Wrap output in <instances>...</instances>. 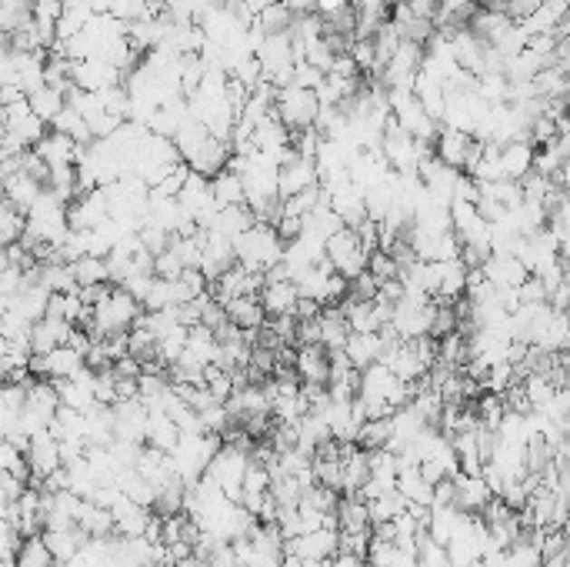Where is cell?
<instances>
[{
	"mask_svg": "<svg viewBox=\"0 0 570 567\" xmlns=\"http://www.w3.org/2000/svg\"><path fill=\"white\" fill-rule=\"evenodd\" d=\"M404 507H407V501L397 494V491H384L381 497L367 501V514H371V524H384V521H394Z\"/></svg>",
	"mask_w": 570,
	"mask_h": 567,
	"instance_id": "cell-32",
	"label": "cell"
},
{
	"mask_svg": "<svg viewBox=\"0 0 570 567\" xmlns=\"http://www.w3.org/2000/svg\"><path fill=\"white\" fill-rule=\"evenodd\" d=\"M363 270H367L377 284H381V280H397V264L391 254H384V250H371V254H367V268Z\"/></svg>",
	"mask_w": 570,
	"mask_h": 567,
	"instance_id": "cell-36",
	"label": "cell"
},
{
	"mask_svg": "<svg viewBox=\"0 0 570 567\" xmlns=\"http://www.w3.org/2000/svg\"><path fill=\"white\" fill-rule=\"evenodd\" d=\"M324 258L331 260L333 274H341L343 280H353L367 268V250L361 248V240L351 227H343L333 238L324 240Z\"/></svg>",
	"mask_w": 570,
	"mask_h": 567,
	"instance_id": "cell-3",
	"label": "cell"
},
{
	"mask_svg": "<svg viewBox=\"0 0 570 567\" xmlns=\"http://www.w3.org/2000/svg\"><path fill=\"white\" fill-rule=\"evenodd\" d=\"M520 391H524V397L530 401L534 411H544L557 387H554L544 374H524V377H520Z\"/></svg>",
	"mask_w": 570,
	"mask_h": 567,
	"instance_id": "cell-31",
	"label": "cell"
},
{
	"mask_svg": "<svg viewBox=\"0 0 570 567\" xmlns=\"http://www.w3.org/2000/svg\"><path fill=\"white\" fill-rule=\"evenodd\" d=\"M204 387H208V394L217 404H224L230 394H234V381H230V374L220 371L217 364H208V367H204Z\"/></svg>",
	"mask_w": 570,
	"mask_h": 567,
	"instance_id": "cell-34",
	"label": "cell"
},
{
	"mask_svg": "<svg viewBox=\"0 0 570 567\" xmlns=\"http://www.w3.org/2000/svg\"><path fill=\"white\" fill-rule=\"evenodd\" d=\"M454 484H457L454 507H457V511H467V514H478L480 507H484L490 497H494V494H490V487L484 484V477H480V474H457Z\"/></svg>",
	"mask_w": 570,
	"mask_h": 567,
	"instance_id": "cell-16",
	"label": "cell"
},
{
	"mask_svg": "<svg viewBox=\"0 0 570 567\" xmlns=\"http://www.w3.org/2000/svg\"><path fill=\"white\" fill-rule=\"evenodd\" d=\"M324 81V73L317 67H311L307 61H294V87L304 91H317V83Z\"/></svg>",
	"mask_w": 570,
	"mask_h": 567,
	"instance_id": "cell-41",
	"label": "cell"
},
{
	"mask_svg": "<svg viewBox=\"0 0 570 567\" xmlns=\"http://www.w3.org/2000/svg\"><path fill=\"white\" fill-rule=\"evenodd\" d=\"M224 314H227L230 324L240 327V330H257V327H264V320H267V314H264V308H260L257 298L227 300V304H224Z\"/></svg>",
	"mask_w": 570,
	"mask_h": 567,
	"instance_id": "cell-22",
	"label": "cell"
},
{
	"mask_svg": "<svg viewBox=\"0 0 570 567\" xmlns=\"http://www.w3.org/2000/svg\"><path fill=\"white\" fill-rule=\"evenodd\" d=\"M37 284L47 288L51 294H71V290H77L67 264H37Z\"/></svg>",
	"mask_w": 570,
	"mask_h": 567,
	"instance_id": "cell-30",
	"label": "cell"
},
{
	"mask_svg": "<svg viewBox=\"0 0 570 567\" xmlns=\"http://www.w3.org/2000/svg\"><path fill=\"white\" fill-rule=\"evenodd\" d=\"M210 181V197L217 207H240L247 204V191H244V177L230 174V171H220V174L208 177Z\"/></svg>",
	"mask_w": 570,
	"mask_h": 567,
	"instance_id": "cell-21",
	"label": "cell"
},
{
	"mask_svg": "<svg viewBox=\"0 0 570 567\" xmlns=\"http://www.w3.org/2000/svg\"><path fill=\"white\" fill-rule=\"evenodd\" d=\"M184 274V264L177 260L174 250H160V254H154V278L160 280H177Z\"/></svg>",
	"mask_w": 570,
	"mask_h": 567,
	"instance_id": "cell-40",
	"label": "cell"
},
{
	"mask_svg": "<svg viewBox=\"0 0 570 567\" xmlns=\"http://www.w3.org/2000/svg\"><path fill=\"white\" fill-rule=\"evenodd\" d=\"M24 457H27V467H31V477H47L53 474L61 464V447H57V437H53L51 431H37L27 441V451H24Z\"/></svg>",
	"mask_w": 570,
	"mask_h": 567,
	"instance_id": "cell-5",
	"label": "cell"
},
{
	"mask_svg": "<svg viewBox=\"0 0 570 567\" xmlns=\"http://www.w3.org/2000/svg\"><path fill=\"white\" fill-rule=\"evenodd\" d=\"M274 230H277L280 244H287V240L301 238L304 224H301V217H287V214H280V220H277V224H274Z\"/></svg>",
	"mask_w": 570,
	"mask_h": 567,
	"instance_id": "cell-45",
	"label": "cell"
},
{
	"mask_svg": "<svg viewBox=\"0 0 570 567\" xmlns=\"http://www.w3.org/2000/svg\"><path fill=\"white\" fill-rule=\"evenodd\" d=\"M71 268V278L77 288H91V284H107V264L104 258H91V254H83V258L71 260L67 264Z\"/></svg>",
	"mask_w": 570,
	"mask_h": 567,
	"instance_id": "cell-28",
	"label": "cell"
},
{
	"mask_svg": "<svg viewBox=\"0 0 570 567\" xmlns=\"http://www.w3.org/2000/svg\"><path fill=\"white\" fill-rule=\"evenodd\" d=\"M254 224V214L247 210V204H240V207H217L214 210V217H210V224L204 227V230H214V234H220V238H240L247 227Z\"/></svg>",
	"mask_w": 570,
	"mask_h": 567,
	"instance_id": "cell-17",
	"label": "cell"
},
{
	"mask_svg": "<svg viewBox=\"0 0 570 567\" xmlns=\"http://www.w3.org/2000/svg\"><path fill=\"white\" fill-rule=\"evenodd\" d=\"M333 517H337V531H371V514H367V504L357 501L353 494L337 497Z\"/></svg>",
	"mask_w": 570,
	"mask_h": 567,
	"instance_id": "cell-23",
	"label": "cell"
},
{
	"mask_svg": "<svg viewBox=\"0 0 570 567\" xmlns=\"http://www.w3.org/2000/svg\"><path fill=\"white\" fill-rule=\"evenodd\" d=\"M27 103H31V113L37 117V121L51 124L53 117L63 111V93L53 91V87H47V83H41L37 91L27 93Z\"/></svg>",
	"mask_w": 570,
	"mask_h": 567,
	"instance_id": "cell-27",
	"label": "cell"
},
{
	"mask_svg": "<svg viewBox=\"0 0 570 567\" xmlns=\"http://www.w3.org/2000/svg\"><path fill=\"white\" fill-rule=\"evenodd\" d=\"M467 147H470V134H467V131H457V127L440 124V131H437V137H434V157L437 161H444L447 167L460 171Z\"/></svg>",
	"mask_w": 570,
	"mask_h": 567,
	"instance_id": "cell-14",
	"label": "cell"
},
{
	"mask_svg": "<svg viewBox=\"0 0 570 567\" xmlns=\"http://www.w3.org/2000/svg\"><path fill=\"white\" fill-rule=\"evenodd\" d=\"M480 274H484V280H488L494 290L520 288V284L530 278L527 268H524V264H520L514 254H490V258L480 264Z\"/></svg>",
	"mask_w": 570,
	"mask_h": 567,
	"instance_id": "cell-6",
	"label": "cell"
},
{
	"mask_svg": "<svg viewBox=\"0 0 570 567\" xmlns=\"http://www.w3.org/2000/svg\"><path fill=\"white\" fill-rule=\"evenodd\" d=\"M43 194V184L41 181H34V177H27V174H11L7 181H4V187H0V197L7 200L11 207H17L21 214H27L34 204H37V197Z\"/></svg>",
	"mask_w": 570,
	"mask_h": 567,
	"instance_id": "cell-13",
	"label": "cell"
},
{
	"mask_svg": "<svg viewBox=\"0 0 570 567\" xmlns=\"http://www.w3.org/2000/svg\"><path fill=\"white\" fill-rule=\"evenodd\" d=\"M277 567H304V561L297 554H280V564Z\"/></svg>",
	"mask_w": 570,
	"mask_h": 567,
	"instance_id": "cell-50",
	"label": "cell"
},
{
	"mask_svg": "<svg viewBox=\"0 0 570 567\" xmlns=\"http://www.w3.org/2000/svg\"><path fill=\"white\" fill-rule=\"evenodd\" d=\"M177 437H180V431H177L174 421H170L164 411L147 414V444H150V447L170 454L177 447Z\"/></svg>",
	"mask_w": 570,
	"mask_h": 567,
	"instance_id": "cell-25",
	"label": "cell"
},
{
	"mask_svg": "<svg viewBox=\"0 0 570 567\" xmlns=\"http://www.w3.org/2000/svg\"><path fill=\"white\" fill-rule=\"evenodd\" d=\"M230 248H234V260L240 268L257 270V274H267L284 258V244H280L277 230L270 224H260V220H254L240 238L230 240Z\"/></svg>",
	"mask_w": 570,
	"mask_h": 567,
	"instance_id": "cell-1",
	"label": "cell"
},
{
	"mask_svg": "<svg viewBox=\"0 0 570 567\" xmlns=\"http://www.w3.org/2000/svg\"><path fill=\"white\" fill-rule=\"evenodd\" d=\"M174 567H210V561H204V557H198V554H190V557H184V561H177Z\"/></svg>",
	"mask_w": 570,
	"mask_h": 567,
	"instance_id": "cell-49",
	"label": "cell"
},
{
	"mask_svg": "<svg viewBox=\"0 0 570 567\" xmlns=\"http://www.w3.org/2000/svg\"><path fill=\"white\" fill-rule=\"evenodd\" d=\"M507 561L510 567H540L544 564V557H540V551L530 541H517V544L507 547Z\"/></svg>",
	"mask_w": 570,
	"mask_h": 567,
	"instance_id": "cell-39",
	"label": "cell"
},
{
	"mask_svg": "<svg viewBox=\"0 0 570 567\" xmlns=\"http://www.w3.org/2000/svg\"><path fill=\"white\" fill-rule=\"evenodd\" d=\"M7 347H11V344H7V337H4V334H0V357H4V354H7Z\"/></svg>",
	"mask_w": 570,
	"mask_h": 567,
	"instance_id": "cell-52",
	"label": "cell"
},
{
	"mask_svg": "<svg viewBox=\"0 0 570 567\" xmlns=\"http://www.w3.org/2000/svg\"><path fill=\"white\" fill-rule=\"evenodd\" d=\"M454 501H457L454 477H444V481H437V484H434V501H430V507H454Z\"/></svg>",
	"mask_w": 570,
	"mask_h": 567,
	"instance_id": "cell-43",
	"label": "cell"
},
{
	"mask_svg": "<svg viewBox=\"0 0 570 567\" xmlns=\"http://www.w3.org/2000/svg\"><path fill=\"white\" fill-rule=\"evenodd\" d=\"M14 567H53V557L41 534L21 537V544L14 551Z\"/></svg>",
	"mask_w": 570,
	"mask_h": 567,
	"instance_id": "cell-26",
	"label": "cell"
},
{
	"mask_svg": "<svg viewBox=\"0 0 570 567\" xmlns=\"http://www.w3.org/2000/svg\"><path fill=\"white\" fill-rule=\"evenodd\" d=\"M264 324H267V320H264ZM267 327L274 330V334H277V337L284 340V344H291L294 334H297V320H294L291 314H277V318L270 320Z\"/></svg>",
	"mask_w": 570,
	"mask_h": 567,
	"instance_id": "cell-44",
	"label": "cell"
},
{
	"mask_svg": "<svg viewBox=\"0 0 570 567\" xmlns=\"http://www.w3.org/2000/svg\"><path fill=\"white\" fill-rule=\"evenodd\" d=\"M343 7H347V0H314V14H317L321 21L333 17V14L343 11Z\"/></svg>",
	"mask_w": 570,
	"mask_h": 567,
	"instance_id": "cell-47",
	"label": "cell"
},
{
	"mask_svg": "<svg viewBox=\"0 0 570 567\" xmlns=\"http://www.w3.org/2000/svg\"><path fill=\"white\" fill-rule=\"evenodd\" d=\"M317 111L321 103L314 97V91H304V87H280L277 101H274V117L287 131H304V127H314L317 121Z\"/></svg>",
	"mask_w": 570,
	"mask_h": 567,
	"instance_id": "cell-2",
	"label": "cell"
},
{
	"mask_svg": "<svg viewBox=\"0 0 570 567\" xmlns=\"http://www.w3.org/2000/svg\"><path fill=\"white\" fill-rule=\"evenodd\" d=\"M488 47H494V51L504 54V57H514V54H520L524 47H527V34L520 31L517 24H510L507 31L500 34V37H498L494 44H488Z\"/></svg>",
	"mask_w": 570,
	"mask_h": 567,
	"instance_id": "cell-38",
	"label": "cell"
},
{
	"mask_svg": "<svg viewBox=\"0 0 570 567\" xmlns=\"http://www.w3.org/2000/svg\"><path fill=\"white\" fill-rule=\"evenodd\" d=\"M294 371L304 384H317V387H327L331 381V367H327V351L321 344H301L297 347V357H294Z\"/></svg>",
	"mask_w": 570,
	"mask_h": 567,
	"instance_id": "cell-7",
	"label": "cell"
},
{
	"mask_svg": "<svg viewBox=\"0 0 570 567\" xmlns=\"http://www.w3.org/2000/svg\"><path fill=\"white\" fill-rule=\"evenodd\" d=\"M254 24H257L267 37L270 34H287L291 31V24H294V14L287 11V4H284V0H270L267 7L254 17Z\"/></svg>",
	"mask_w": 570,
	"mask_h": 567,
	"instance_id": "cell-29",
	"label": "cell"
},
{
	"mask_svg": "<svg viewBox=\"0 0 570 567\" xmlns=\"http://www.w3.org/2000/svg\"><path fill=\"white\" fill-rule=\"evenodd\" d=\"M331 567H363V557L357 554H333Z\"/></svg>",
	"mask_w": 570,
	"mask_h": 567,
	"instance_id": "cell-48",
	"label": "cell"
},
{
	"mask_svg": "<svg viewBox=\"0 0 570 567\" xmlns=\"http://www.w3.org/2000/svg\"><path fill=\"white\" fill-rule=\"evenodd\" d=\"M434 310H437L434 300H427V304H407V300H397L394 310H391V330H394L401 340L427 337V334H430Z\"/></svg>",
	"mask_w": 570,
	"mask_h": 567,
	"instance_id": "cell-4",
	"label": "cell"
},
{
	"mask_svg": "<svg viewBox=\"0 0 570 567\" xmlns=\"http://www.w3.org/2000/svg\"><path fill=\"white\" fill-rule=\"evenodd\" d=\"M517 300L520 304H547V290H544V284L537 278H527L517 288Z\"/></svg>",
	"mask_w": 570,
	"mask_h": 567,
	"instance_id": "cell-42",
	"label": "cell"
},
{
	"mask_svg": "<svg viewBox=\"0 0 570 567\" xmlns=\"http://www.w3.org/2000/svg\"><path fill=\"white\" fill-rule=\"evenodd\" d=\"M77 527H81L87 537H107V534H114V517H111L107 507L93 504V501H83L81 514H77Z\"/></svg>",
	"mask_w": 570,
	"mask_h": 567,
	"instance_id": "cell-24",
	"label": "cell"
},
{
	"mask_svg": "<svg viewBox=\"0 0 570 567\" xmlns=\"http://www.w3.org/2000/svg\"><path fill=\"white\" fill-rule=\"evenodd\" d=\"M317 330H321V347L324 351H341L351 327H347V320L343 314L333 304H324L321 314H317Z\"/></svg>",
	"mask_w": 570,
	"mask_h": 567,
	"instance_id": "cell-19",
	"label": "cell"
},
{
	"mask_svg": "<svg viewBox=\"0 0 570 567\" xmlns=\"http://www.w3.org/2000/svg\"><path fill=\"white\" fill-rule=\"evenodd\" d=\"M21 234H24V214L0 197V248L21 240Z\"/></svg>",
	"mask_w": 570,
	"mask_h": 567,
	"instance_id": "cell-33",
	"label": "cell"
},
{
	"mask_svg": "<svg viewBox=\"0 0 570 567\" xmlns=\"http://www.w3.org/2000/svg\"><path fill=\"white\" fill-rule=\"evenodd\" d=\"M341 351L347 354L353 371H363L384 357V340H381V334H347Z\"/></svg>",
	"mask_w": 570,
	"mask_h": 567,
	"instance_id": "cell-9",
	"label": "cell"
},
{
	"mask_svg": "<svg viewBox=\"0 0 570 567\" xmlns=\"http://www.w3.org/2000/svg\"><path fill=\"white\" fill-rule=\"evenodd\" d=\"M41 364L47 381H63V377H71V374H77L83 367V354L73 351L71 344H61L53 351L41 354Z\"/></svg>",
	"mask_w": 570,
	"mask_h": 567,
	"instance_id": "cell-18",
	"label": "cell"
},
{
	"mask_svg": "<svg viewBox=\"0 0 570 567\" xmlns=\"http://www.w3.org/2000/svg\"><path fill=\"white\" fill-rule=\"evenodd\" d=\"M534 151L527 141H514V144H504L498 151V164H500V181H520V177L530 174L534 167Z\"/></svg>",
	"mask_w": 570,
	"mask_h": 567,
	"instance_id": "cell-11",
	"label": "cell"
},
{
	"mask_svg": "<svg viewBox=\"0 0 570 567\" xmlns=\"http://www.w3.org/2000/svg\"><path fill=\"white\" fill-rule=\"evenodd\" d=\"M140 308H144V310L174 308V290H170V280H160V278L150 280V288H147L144 300H140Z\"/></svg>",
	"mask_w": 570,
	"mask_h": 567,
	"instance_id": "cell-35",
	"label": "cell"
},
{
	"mask_svg": "<svg viewBox=\"0 0 570 567\" xmlns=\"http://www.w3.org/2000/svg\"><path fill=\"white\" fill-rule=\"evenodd\" d=\"M371 531H337V554H357L367 557Z\"/></svg>",
	"mask_w": 570,
	"mask_h": 567,
	"instance_id": "cell-37",
	"label": "cell"
},
{
	"mask_svg": "<svg viewBox=\"0 0 570 567\" xmlns=\"http://www.w3.org/2000/svg\"><path fill=\"white\" fill-rule=\"evenodd\" d=\"M73 324H67V320H57V318H41L37 324H31V354H47L53 351V347H61V344H67V337H71Z\"/></svg>",
	"mask_w": 570,
	"mask_h": 567,
	"instance_id": "cell-12",
	"label": "cell"
},
{
	"mask_svg": "<svg viewBox=\"0 0 570 567\" xmlns=\"http://www.w3.org/2000/svg\"><path fill=\"white\" fill-rule=\"evenodd\" d=\"M333 77H361V71H357V64L351 61V54H333L331 61V71Z\"/></svg>",
	"mask_w": 570,
	"mask_h": 567,
	"instance_id": "cell-46",
	"label": "cell"
},
{
	"mask_svg": "<svg viewBox=\"0 0 570 567\" xmlns=\"http://www.w3.org/2000/svg\"><path fill=\"white\" fill-rule=\"evenodd\" d=\"M297 288H294V280H264V288H260V308L264 314H294V304H297Z\"/></svg>",
	"mask_w": 570,
	"mask_h": 567,
	"instance_id": "cell-15",
	"label": "cell"
},
{
	"mask_svg": "<svg viewBox=\"0 0 570 567\" xmlns=\"http://www.w3.org/2000/svg\"><path fill=\"white\" fill-rule=\"evenodd\" d=\"M314 184H317V167H314V161H307V157H294V161L277 167V194L280 197L301 194L304 187H314Z\"/></svg>",
	"mask_w": 570,
	"mask_h": 567,
	"instance_id": "cell-8",
	"label": "cell"
},
{
	"mask_svg": "<svg viewBox=\"0 0 570 567\" xmlns=\"http://www.w3.org/2000/svg\"><path fill=\"white\" fill-rule=\"evenodd\" d=\"M560 4H567V0H560Z\"/></svg>",
	"mask_w": 570,
	"mask_h": 567,
	"instance_id": "cell-53",
	"label": "cell"
},
{
	"mask_svg": "<svg viewBox=\"0 0 570 567\" xmlns=\"http://www.w3.org/2000/svg\"><path fill=\"white\" fill-rule=\"evenodd\" d=\"M31 151L41 157L47 167H57V164H77V157H81L83 147H77L71 137L57 134V131H47V134H43Z\"/></svg>",
	"mask_w": 570,
	"mask_h": 567,
	"instance_id": "cell-10",
	"label": "cell"
},
{
	"mask_svg": "<svg viewBox=\"0 0 570 567\" xmlns=\"http://www.w3.org/2000/svg\"><path fill=\"white\" fill-rule=\"evenodd\" d=\"M43 544L51 551L53 561H71L83 544H87V534H83L81 527H63V531H51V527H43Z\"/></svg>",
	"mask_w": 570,
	"mask_h": 567,
	"instance_id": "cell-20",
	"label": "cell"
},
{
	"mask_svg": "<svg viewBox=\"0 0 570 567\" xmlns=\"http://www.w3.org/2000/svg\"><path fill=\"white\" fill-rule=\"evenodd\" d=\"M304 567H331V557H321V561H304Z\"/></svg>",
	"mask_w": 570,
	"mask_h": 567,
	"instance_id": "cell-51",
	"label": "cell"
}]
</instances>
